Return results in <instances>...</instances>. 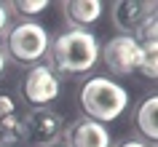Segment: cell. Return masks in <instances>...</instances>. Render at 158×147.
Here are the masks:
<instances>
[{
  "label": "cell",
  "mask_w": 158,
  "mask_h": 147,
  "mask_svg": "<svg viewBox=\"0 0 158 147\" xmlns=\"http://www.w3.org/2000/svg\"><path fill=\"white\" fill-rule=\"evenodd\" d=\"M48 48H51V62L59 72H70V75L89 72L99 62V43L94 38V32H89V30L70 27Z\"/></svg>",
  "instance_id": "1"
},
{
  "label": "cell",
  "mask_w": 158,
  "mask_h": 147,
  "mask_svg": "<svg viewBox=\"0 0 158 147\" xmlns=\"http://www.w3.org/2000/svg\"><path fill=\"white\" fill-rule=\"evenodd\" d=\"M78 99H81L86 118L99 120V123H110L115 118H121V112L129 107V91L110 78H89L81 86Z\"/></svg>",
  "instance_id": "2"
},
{
  "label": "cell",
  "mask_w": 158,
  "mask_h": 147,
  "mask_svg": "<svg viewBox=\"0 0 158 147\" xmlns=\"http://www.w3.org/2000/svg\"><path fill=\"white\" fill-rule=\"evenodd\" d=\"M51 40L46 27L38 22H22V24L11 27V32L6 35V51L11 59H16L22 64H32L48 51Z\"/></svg>",
  "instance_id": "3"
},
{
  "label": "cell",
  "mask_w": 158,
  "mask_h": 147,
  "mask_svg": "<svg viewBox=\"0 0 158 147\" xmlns=\"http://www.w3.org/2000/svg\"><path fill=\"white\" fill-rule=\"evenodd\" d=\"M62 131H64L62 115L48 107H32L22 118V139H27L30 145L48 147L62 137Z\"/></svg>",
  "instance_id": "4"
},
{
  "label": "cell",
  "mask_w": 158,
  "mask_h": 147,
  "mask_svg": "<svg viewBox=\"0 0 158 147\" xmlns=\"http://www.w3.org/2000/svg\"><path fill=\"white\" fill-rule=\"evenodd\" d=\"M59 91H62V83L51 64H35L32 70H27L24 80H22V96L32 107L51 104L59 96Z\"/></svg>",
  "instance_id": "5"
},
{
  "label": "cell",
  "mask_w": 158,
  "mask_h": 147,
  "mask_svg": "<svg viewBox=\"0 0 158 147\" xmlns=\"http://www.w3.org/2000/svg\"><path fill=\"white\" fill-rule=\"evenodd\" d=\"M99 56H102V62H105V67L110 72L131 75L139 67L142 48H139V43L134 40V35H115V38H110L99 48Z\"/></svg>",
  "instance_id": "6"
},
{
  "label": "cell",
  "mask_w": 158,
  "mask_h": 147,
  "mask_svg": "<svg viewBox=\"0 0 158 147\" xmlns=\"http://www.w3.org/2000/svg\"><path fill=\"white\" fill-rule=\"evenodd\" d=\"M67 147H110V131L105 123L91 118H78L64 131Z\"/></svg>",
  "instance_id": "7"
},
{
  "label": "cell",
  "mask_w": 158,
  "mask_h": 147,
  "mask_svg": "<svg viewBox=\"0 0 158 147\" xmlns=\"http://www.w3.org/2000/svg\"><path fill=\"white\" fill-rule=\"evenodd\" d=\"M156 14V3L148 0H118L113 6V22L118 30H123V35L137 32L142 22H148Z\"/></svg>",
  "instance_id": "8"
},
{
  "label": "cell",
  "mask_w": 158,
  "mask_h": 147,
  "mask_svg": "<svg viewBox=\"0 0 158 147\" xmlns=\"http://www.w3.org/2000/svg\"><path fill=\"white\" fill-rule=\"evenodd\" d=\"M64 14L70 24H75L78 30H86L102 16V3L99 0H70L64 3Z\"/></svg>",
  "instance_id": "9"
},
{
  "label": "cell",
  "mask_w": 158,
  "mask_h": 147,
  "mask_svg": "<svg viewBox=\"0 0 158 147\" xmlns=\"http://www.w3.org/2000/svg\"><path fill=\"white\" fill-rule=\"evenodd\" d=\"M156 115H158V96L153 94V96H148L139 104V110H137V129L142 131L145 139H153V142L158 139V118Z\"/></svg>",
  "instance_id": "10"
},
{
  "label": "cell",
  "mask_w": 158,
  "mask_h": 147,
  "mask_svg": "<svg viewBox=\"0 0 158 147\" xmlns=\"http://www.w3.org/2000/svg\"><path fill=\"white\" fill-rule=\"evenodd\" d=\"M22 139V118L16 112L0 118V145H16Z\"/></svg>",
  "instance_id": "11"
},
{
  "label": "cell",
  "mask_w": 158,
  "mask_h": 147,
  "mask_svg": "<svg viewBox=\"0 0 158 147\" xmlns=\"http://www.w3.org/2000/svg\"><path fill=\"white\" fill-rule=\"evenodd\" d=\"M134 40L139 43V48H153L158 46V22H156V14L148 19V22H142L137 35H134Z\"/></svg>",
  "instance_id": "12"
},
{
  "label": "cell",
  "mask_w": 158,
  "mask_h": 147,
  "mask_svg": "<svg viewBox=\"0 0 158 147\" xmlns=\"http://www.w3.org/2000/svg\"><path fill=\"white\" fill-rule=\"evenodd\" d=\"M137 72L145 75V78H150V80H156V78H158V46H153V48H142V59H139Z\"/></svg>",
  "instance_id": "13"
},
{
  "label": "cell",
  "mask_w": 158,
  "mask_h": 147,
  "mask_svg": "<svg viewBox=\"0 0 158 147\" xmlns=\"http://www.w3.org/2000/svg\"><path fill=\"white\" fill-rule=\"evenodd\" d=\"M14 8H16L22 16H35V14H40V11L48 8V0H16Z\"/></svg>",
  "instance_id": "14"
},
{
  "label": "cell",
  "mask_w": 158,
  "mask_h": 147,
  "mask_svg": "<svg viewBox=\"0 0 158 147\" xmlns=\"http://www.w3.org/2000/svg\"><path fill=\"white\" fill-rule=\"evenodd\" d=\"M16 112V104H14V99L11 96H0V118H6V115H14Z\"/></svg>",
  "instance_id": "15"
},
{
  "label": "cell",
  "mask_w": 158,
  "mask_h": 147,
  "mask_svg": "<svg viewBox=\"0 0 158 147\" xmlns=\"http://www.w3.org/2000/svg\"><path fill=\"white\" fill-rule=\"evenodd\" d=\"M115 147H150V145L142 142V139H123V142H118Z\"/></svg>",
  "instance_id": "16"
},
{
  "label": "cell",
  "mask_w": 158,
  "mask_h": 147,
  "mask_svg": "<svg viewBox=\"0 0 158 147\" xmlns=\"http://www.w3.org/2000/svg\"><path fill=\"white\" fill-rule=\"evenodd\" d=\"M6 24H8V6L0 3V32L6 30Z\"/></svg>",
  "instance_id": "17"
},
{
  "label": "cell",
  "mask_w": 158,
  "mask_h": 147,
  "mask_svg": "<svg viewBox=\"0 0 158 147\" xmlns=\"http://www.w3.org/2000/svg\"><path fill=\"white\" fill-rule=\"evenodd\" d=\"M3 67H6V54H3V48H0V75H3Z\"/></svg>",
  "instance_id": "18"
},
{
  "label": "cell",
  "mask_w": 158,
  "mask_h": 147,
  "mask_svg": "<svg viewBox=\"0 0 158 147\" xmlns=\"http://www.w3.org/2000/svg\"><path fill=\"white\" fill-rule=\"evenodd\" d=\"M48 147H67L64 142H54V145H48Z\"/></svg>",
  "instance_id": "19"
},
{
  "label": "cell",
  "mask_w": 158,
  "mask_h": 147,
  "mask_svg": "<svg viewBox=\"0 0 158 147\" xmlns=\"http://www.w3.org/2000/svg\"><path fill=\"white\" fill-rule=\"evenodd\" d=\"M3 147H16V145H3Z\"/></svg>",
  "instance_id": "20"
}]
</instances>
